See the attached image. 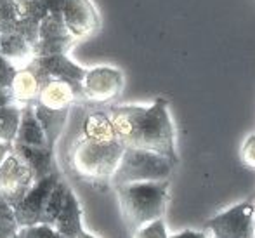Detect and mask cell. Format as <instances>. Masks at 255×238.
<instances>
[{
  "instance_id": "1",
  "label": "cell",
  "mask_w": 255,
  "mask_h": 238,
  "mask_svg": "<svg viewBox=\"0 0 255 238\" xmlns=\"http://www.w3.org/2000/svg\"><path fill=\"white\" fill-rule=\"evenodd\" d=\"M117 138L125 148H141L160 153L179 164L175 127L168 111V101L156 97L151 104H117L108 110Z\"/></svg>"
},
{
  "instance_id": "2",
  "label": "cell",
  "mask_w": 255,
  "mask_h": 238,
  "mask_svg": "<svg viewBox=\"0 0 255 238\" xmlns=\"http://www.w3.org/2000/svg\"><path fill=\"white\" fill-rule=\"evenodd\" d=\"M168 179L115 186L122 216L132 232L163 218L168 204Z\"/></svg>"
},
{
  "instance_id": "3",
  "label": "cell",
  "mask_w": 255,
  "mask_h": 238,
  "mask_svg": "<svg viewBox=\"0 0 255 238\" xmlns=\"http://www.w3.org/2000/svg\"><path fill=\"white\" fill-rule=\"evenodd\" d=\"M125 146L120 139L99 141L80 136L70 153V165L75 174L89 181H110L124 157Z\"/></svg>"
},
{
  "instance_id": "4",
  "label": "cell",
  "mask_w": 255,
  "mask_h": 238,
  "mask_svg": "<svg viewBox=\"0 0 255 238\" xmlns=\"http://www.w3.org/2000/svg\"><path fill=\"white\" fill-rule=\"evenodd\" d=\"M175 164L160 153L141 148H125L117 172L110 179L111 186L144 181H167L170 179Z\"/></svg>"
},
{
  "instance_id": "5",
  "label": "cell",
  "mask_w": 255,
  "mask_h": 238,
  "mask_svg": "<svg viewBox=\"0 0 255 238\" xmlns=\"http://www.w3.org/2000/svg\"><path fill=\"white\" fill-rule=\"evenodd\" d=\"M254 216L255 204H236L226 212L212 218L207 223V230L214 238H255Z\"/></svg>"
},
{
  "instance_id": "6",
  "label": "cell",
  "mask_w": 255,
  "mask_h": 238,
  "mask_svg": "<svg viewBox=\"0 0 255 238\" xmlns=\"http://www.w3.org/2000/svg\"><path fill=\"white\" fill-rule=\"evenodd\" d=\"M125 85V77L118 68L94 66L87 68V75L82 84V94L92 103H110L122 94Z\"/></svg>"
},
{
  "instance_id": "7",
  "label": "cell",
  "mask_w": 255,
  "mask_h": 238,
  "mask_svg": "<svg viewBox=\"0 0 255 238\" xmlns=\"http://www.w3.org/2000/svg\"><path fill=\"white\" fill-rule=\"evenodd\" d=\"M35 181L33 171L14 151L0 164V197L10 205L19 204Z\"/></svg>"
},
{
  "instance_id": "8",
  "label": "cell",
  "mask_w": 255,
  "mask_h": 238,
  "mask_svg": "<svg viewBox=\"0 0 255 238\" xmlns=\"http://www.w3.org/2000/svg\"><path fill=\"white\" fill-rule=\"evenodd\" d=\"M59 179H61V176L57 171L45 176V178L38 179L30 188V191L24 195L23 200L14 205L16 219L21 228H30V226L40 225L45 204H47V198H49V195H51V191L54 190V186L59 183Z\"/></svg>"
},
{
  "instance_id": "9",
  "label": "cell",
  "mask_w": 255,
  "mask_h": 238,
  "mask_svg": "<svg viewBox=\"0 0 255 238\" xmlns=\"http://www.w3.org/2000/svg\"><path fill=\"white\" fill-rule=\"evenodd\" d=\"M28 66H31L37 71L44 84L47 80H66L78 89H82L84 78L87 75V68L75 63L68 54L37 56L33 57V61Z\"/></svg>"
},
{
  "instance_id": "10",
  "label": "cell",
  "mask_w": 255,
  "mask_h": 238,
  "mask_svg": "<svg viewBox=\"0 0 255 238\" xmlns=\"http://www.w3.org/2000/svg\"><path fill=\"white\" fill-rule=\"evenodd\" d=\"M63 19L77 40L98 31L101 17L92 0H64Z\"/></svg>"
},
{
  "instance_id": "11",
  "label": "cell",
  "mask_w": 255,
  "mask_h": 238,
  "mask_svg": "<svg viewBox=\"0 0 255 238\" xmlns=\"http://www.w3.org/2000/svg\"><path fill=\"white\" fill-rule=\"evenodd\" d=\"M84 97L82 89L75 87L66 80H47L40 89L37 103L51 110H70V106L78 99Z\"/></svg>"
},
{
  "instance_id": "12",
  "label": "cell",
  "mask_w": 255,
  "mask_h": 238,
  "mask_svg": "<svg viewBox=\"0 0 255 238\" xmlns=\"http://www.w3.org/2000/svg\"><path fill=\"white\" fill-rule=\"evenodd\" d=\"M14 153L33 171L35 178L42 179L45 176L56 172L54 165V148H38V146H26V144L12 143Z\"/></svg>"
},
{
  "instance_id": "13",
  "label": "cell",
  "mask_w": 255,
  "mask_h": 238,
  "mask_svg": "<svg viewBox=\"0 0 255 238\" xmlns=\"http://www.w3.org/2000/svg\"><path fill=\"white\" fill-rule=\"evenodd\" d=\"M17 144H26V146H38V148H51L45 134L44 127H42L40 120H38L37 113H35L33 103L23 104L21 110V124L19 131H17L16 141Z\"/></svg>"
},
{
  "instance_id": "14",
  "label": "cell",
  "mask_w": 255,
  "mask_h": 238,
  "mask_svg": "<svg viewBox=\"0 0 255 238\" xmlns=\"http://www.w3.org/2000/svg\"><path fill=\"white\" fill-rule=\"evenodd\" d=\"M44 85L42 78L31 66H23L16 71L14 80L10 84L14 101L19 104H30L35 103L40 94V89Z\"/></svg>"
},
{
  "instance_id": "15",
  "label": "cell",
  "mask_w": 255,
  "mask_h": 238,
  "mask_svg": "<svg viewBox=\"0 0 255 238\" xmlns=\"http://www.w3.org/2000/svg\"><path fill=\"white\" fill-rule=\"evenodd\" d=\"M54 228L66 238H77L80 235L82 228V207L78 198L75 197L73 190H68L66 193V200H64V205L61 209L59 216L54 221Z\"/></svg>"
},
{
  "instance_id": "16",
  "label": "cell",
  "mask_w": 255,
  "mask_h": 238,
  "mask_svg": "<svg viewBox=\"0 0 255 238\" xmlns=\"http://www.w3.org/2000/svg\"><path fill=\"white\" fill-rule=\"evenodd\" d=\"M0 54L7 57L10 63L16 64L17 68L28 66L35 57L33 45L28 44L16 31L0 35Z\"/></svg>"
},
{
  "instance_id": "17",
  "label": "cell",
  "mask_w": 255,
  "mask_h": 238,
  "mask_svg": "<svg viewBox=\"0 0 255 238\" xmlns=\"http://www.w3.org/2000/svg\"><path fill=\"white\" fill-rule=\"evenodd\" d=\"M33 108L45 134H47L49 144H51V148H54V144L57 143V139L61 138L64 131V125L68 120V110H51V108L42 106L37 101L33 103Z\"/></svg>"
},
{
  "instance_id": "18",
  "label": "cell",
  "mask_w": 255,
  "mask_h": 238,
  "mask_svg": "<svg viewBox=\"0 0 255 238\" xmlns=\"http://www.w3.org/2000/svg\"><path fill=\"white\" fill-rule=\"evenodd\" d=\"M82 136L91 139H99V141H115V139H118L111 117L106 111H92V113H89L84 122Z\"/></svg>"
},
{
  "instance_id": "19",
  "label": "cell",
  "mask_w": 255,
  "mask_h": 238,
  "mask_svg": "<svg viewBox=\"0 0 255 238\" xmlns=\"http://www.w3.org/2000/svg\"><path fill=\"white\" fill-rule=\"evenodd\" d=\"M21 110H23V104L19 103H10L0 108V141H16L21 124Z\"/></svg>"
},
{
  "instance_id": "20",
  "label": "cell",
  "mask_w": 255,
  "mask_h": 238,
  "mask_svg": "<svg viewBox=\"0 0 255 238\" xmlns=\"http://www.w3.org/2000/svg\"><path fill=\"white\" fill-rule=\"evenodd\" d=\"M68 190H70V186H68L63 179H59V183L54 186V190L51 191V195H49V198H47V204H45L44 216H42V223H44V225H51V226L54 225V221L57 219V216H59L61 209H63V205H64Z\"/></svg>"
},
{
  "instance_id": "21",
  "label": "cell",
  "mask_w": 255,
  "mask_h": 238,
  "mask_svg": "<svg viewBox=\"0 0 255 238\" xmlns=\"http://www.w3.org/2000/svg\"><path fill=\"white\" fill-rule=\"evenodd\" d=\"M75 37L66 38H40L37 44L33 45L35 57L37 56H54V54H68L75 44H77Z\"/></svg>"
},
{
  "instance_id": "22",
  "label": "cell",
  "mask_w": 255,
  "mask_h": 238,
  "mask_svg": "<svg viewBox=\"0 0 255 238\" xmlns=\"http://www.w3.org/2000/svg\"><path fill=\"white\" fill-rule=\"evenodd\" d=\"M21 232L16 219L14 205H10L3 197H0V238H14Z\"/></svg>"
},
{
  "instance_id": "23",
  "label": "cell",
  "mask_w": 255,
  "mask_h": 238,
  "mask_svg": "<svg viewBox=\"0 0 255 238\" xmlns=\"http://www.w3.org/2000/svg\"><path fill=\"white\" fill-rule=\"evenodd\" d=\"M73 37L64 23L63 16L56 14H47L40 21V38H66Z\"/></svg>"
},
{
  "instance_id": "24",
  "label": "cell",
  "mask_w": 255,
  "mask_h": 238,
  "mask_svg": "<svg viewBox=\"0 0 255 238\" xmlns=\"http://www.w3.org/2000/svg\"><path fill=\"white\" fill-rule=\"evenodd\" d=\"M16 33H19L28 44L35 45L40 40V23L33 19H17Z\"/></svg>"
},
{
  "instance_id": "25",
  "label": "cell",
  "mask_w": 255,
  "mask_h": 238,
  "mask_svg": "<svg viewBox=\"0 0 255 238\" xmlns=\"http://www.w3.org/2000/svg\"><path fill=\"white\" fill-rule=\"evenodd\" d=\"M134 238H170V237H168V233H167L163 219H156V221L135 230Z\"/></svg>"
},
{
  "instance_id": "26",
  "label": "cell",
  "mask_w": 255,
  "mask_h": 238,
  "mask_svg": "<svg viewBox=\"0 0 255 238\" xmlns=\"http://www.w3.org/2000/svg\"><path fill=\"white\" fill-rule=\"evenodd\" d=\"M21 235H23V238H66L61 235L54 226L44 225V223L30 226V228H21Z\"/></svg>"
},
{
  "instance_id": "27",
  "label": "cell",
  "mask_w": 255,
  "mask_h": 238,
  "mask_svg": "<svg viewBox=\"0 0 255 238\" xmlns=\"http://www.w3.org/2000/svg\"><path fill=\"white\" fill-rule=\"evenodd\" d=\"M17 70H19V68H17L16 64L10 63L7 57H3L2 54H0V85H2V87H10V84H12V80H14V75H16Z\"/></svg>"
},
{
  "instance_id": "28",
  "label": "cell",
  "mask_w": 255,
  "mask_h": 238,
  "mask_svg": "<svg viewBox=\"0 0 255 238\" xmlns=\"http://www.w3.org/2000/svg\"><path fill=\"white\" fill-rule=\"evenodd\" d=\"M240 155H242V162H243V164H245L249 169L255 171V134L249 136V138L243 141Z\"/></svg>"
},
{
  "instance_id": "29",
  "label": "cell",
  "mask_w": 255,
  "mask_h": 238,
  "mask_svg": "<svg viewBox=\"0 0 255 238\" xmlns=\"http://www.w3.org/2000/svg\"><path fill=\"white\" fill-rule=\"evenodd\" d=\"M47 5L49 14H56V16H63V7L64 0H44Z\"/></svg>"
},
{
  "instance_id": "30",
  "label": "cell",
  "mask_w": 255,
  "mask_h": 238,
  "mask_svg": "<svg viewBox=\"0 0 255 238\" xmlns=\"http://www.w3.org/2000/svg\"><path fill=\"white\" fill-rule=\"evenodd\" d=\"M10 103H16L10 87H2V85H0V108L7 106V104H10Z\"/></svg>"
},
{
  "instance_id": "31",
  "label": "cell",
  "mask_w": 255,
  "mask_h": 238,
  "mask_svg": "<svg viewBox=\"0 0 255 238\" xmlns=\"http://www.w3.org/2000/svg\"><path fill=\"white\" fill-rule=\"evenodd\" d=\"M170 238H208V237L205 235V233H200V232H193V230H184V232L172 235Z\"/></svg>"
},
{
  "instance_id": "32",
  "label": "cell",
  "mask_w": 255,
  "mask_h": 238,
  "mask_svg": "<svg viewBox=\"0 0 255 238\" xmlns=\"http://www.w3.org/2000/svg\"><path fill=\"white\" fill-rule=\"evenodd\" d=\"M12 150H14L12 143L0 141V164H2V162L5 160V158L9 157L10 153H12Z\"/></svg>"
},
{
  "instance_id": "33",
  "label": "cell",
  "mask_w": 255,
  "mask_h": 238,
  "mask_svg": "<svg viewBox=\"0 0 255 238\" xmlns=\"http://www.w3.org/2000/svg\"><path fill=\"white\" fill-rule=\"evenodd\" d=\"M77 238H98V237L91 235V233H89V232H85V230H82V232H80V235H78Z\"/></svg>"
},
{
  "instance_id": "34",
  "label": "cell",
  "mask_w": 255,
  "mask_h": 238,
  "mask_svg": "<svg viewBox=\"0 0 255 238\" xmlns=\"http://www.w3.org/2000/svg\"><path fill=\"white\" fill-rule=\"evenodd\" d=\"M14 238H23V235H21V232H19V233H17V235H16V237H14Z\"/></svg>"
},
{
  "instance_id": "35",
  "label": "cell",
  "mask_w": 255,
  "mask_h": 238,
  "mask_svg": "<svg viewBox=\"0 0 255 238\" xmlns=\"http://www.w3.org/2000/svg\"><path fill=\"white\" fill-rule=\"evenodd\" d=\"M254 228H255V216H254Z\"/></svg>"
}]
</instances>
